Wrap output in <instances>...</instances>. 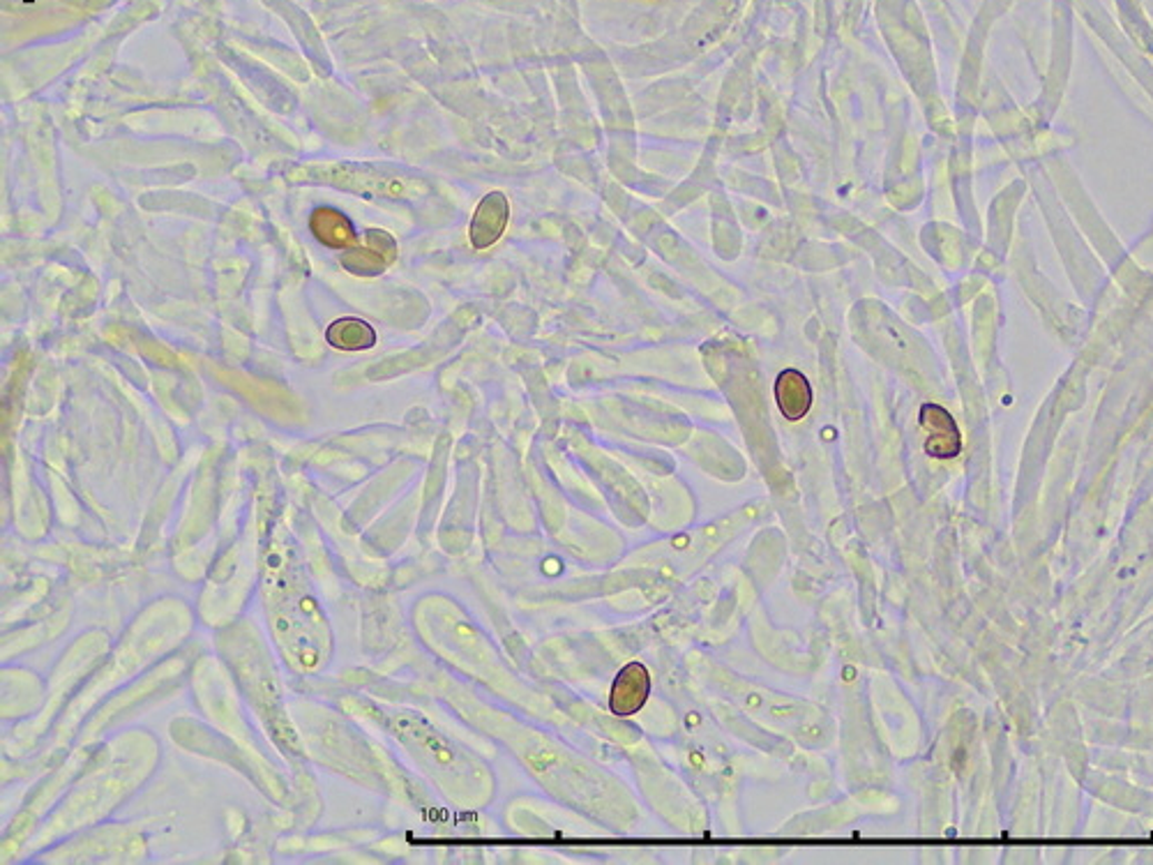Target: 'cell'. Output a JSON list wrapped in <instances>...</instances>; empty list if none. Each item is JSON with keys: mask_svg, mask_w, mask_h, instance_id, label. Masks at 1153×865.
Returning <instances> with one entry per match:
<instances>
[{"mask_svg": "<svg viewBox=\"0 0 1153 865\" xmlns=\"http://www.w3.org/2000/svg\"><path fill=\"white\" fill-rule=\"evenodd\" d=\"M650 697V674L639 660L623 667L609 690V710L618 718L639 714Z\"/></svg>", "mask_w": 1153, "mask_h": 865, "instance_id": "6da1fadb", "label": "cell"}, {"mask_svg": "<svg viewBox=\"0 0 1153 865\" xmlns=\"http://www.w3.org/2000/svg\"><path fill=\"white\" fill-rule=\"evenodd\" d=\"M508 220L510 201L504 192H489L487 197H483L469 225V240L474 250L483 252L501 240V236L508 229Z\"/></svg>", "mask_w": 1153, "mask_h": 865, "instance_id": "7a4b0ae2", "label": "cell"}, {"mask_svg": "<svg viewBox=\"0 0 1153 865\" xmlns=\"http://www.w3.org/2000/svg\"><path fill=\"white\" fill-rule=\"evenodd\" d=\"M395 259H397V242L392 240V236L381 229H369L367 245L360 247V250L341 252L339 264L354 275L374 277V275H381Z\"/></svg>", "mask_w": 1153, "mask_h": 865, "instance_id": "3957f363", "label": "cell"}, {"mask_svg": "<svg viewBox=\"0 0 1153 865\" xmlns=\"http://www.w3.org/2000/svg\"><path fill=\"white\" fill-rule=\"evenodd\" d=\"M921 425L927 429L925 453L934 459H951L960 453L962 439L953 416L940 405L921 407Z\"/></svg>", "mask_w": 1153, "mask_h": 865, "instance_id": "277c9868", "label": "cell"}, {"mask_svg": "<svg viewBox=\"0 0 1153 865\" xmlns=\"http://www.w3.org/2000/svg\"><path fill=\"white\" fill-rule=\"evenodd\" d=\"M773 390L777 409H781V414L789 422L803 420L809 414V409H813V386H809L807 377L794 367L783 369V372L777 375Z\"/></svg>", "mask_w": 1153, "mask_h": 865, "instance_id": "5b68a950", "label": "cell"}, {"mask_svg": "<svg viewBox=\"0 0 1153 865\" xmlns=\"http://www.w3.org/2000/svg\"><path fill=\"white\" fill-rule=\"evenodd\" d=\"M309 229L319 242L332 247V250H351V245L358 240L351 220L337 208H317L311 212Z\"/></svg>", "mask_w": 1153, "mask_h": 865, "instance_id": "8992f818", "label": "cell"}, {"mask_svg": "<svg viewBox=\"0 0 1153 865\" xmlns=\"http://www.w3.org/2000/svg\"><path fill=\"white\" fill-rule=\"evenodd\" d=\"M326 339L335 349L362 351V349H371L374 345H377V332H374V328L369 324L347 317V319H337L328 328Z\"/></svg>", "mask_w": 1153, "mask_h": 865, "instance_id": "52a82bcc", "label": "cell"}]
</instances>
